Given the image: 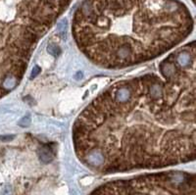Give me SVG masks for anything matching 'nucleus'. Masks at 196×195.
<instances>
[{
  "label": "nucleus",
  "instance_id": "nucleus-3",
  "mask_svg": "<svg viewBox=\"0 0 196 195\" xmlns=\"http://www.w3.org/2000/svg\"><path fill=\"white\" fill-rule=\"evenodd\" d=\"M89 195H196L195 175L169 171L107 182Z\"/></svg>",
  "mask_w": 196,
  "mask_h": 195
},
{
  "label": "nucleus",
  "instance_id": "nucleus-5",
  "mask_svg": "<svg viewBox=\"0 0 196 195\" xmlns=\"http://www.w3.org/2000/svg\"><path fill=\"white\" fill-rule=\"evenodd\" d=\"M192 1H193V2H194V1H195V0H192Z\"/></svg>",
  "mask_w": 196,
  "mask_h": 195
},
{
  "label": "nucleus",
  "instance_id": "nucleus-4",
  "mask_svg": "<svg viewBox=\"0 0 196 195\" xmlns=\"http://www.w3.org/2000/svg\"><path fill=\"white\" fill-rule=\"evenodd\" d=\"M38 71H39V72H40V69L38 68V67H35V69L34 70V72H35V73H34V75H32V78H34V77H35V76H36V75H38Z\"/></svg>",
  "mask_w": 196,
  "mask_h": 195
},
{
  "label": "nucleus",
  "instance_id": "nucleus-2",
  "mask_svg": "<svg viewBox=\"0 0 196 195\" xmlns=\"http://www.w3.org/2000/svg\"><path fill=\"white\" fill-rule=\"evenodd\" d=\"M193 29L179 0H83L74 14L77 48L95 66L123 69L176 47Z\"/></svg>",
  "mask_w": 196,
  "mask_h": 195
},
{
  "label": "nucleus",
  "instance_id": "nucleus-1",
  "mask_svg": "<svg viewBox=\"0 0 196 195\" xmlns=\"http://www.w3.org/2000/svg\"><path fill=\"white\" fill-rule=\"evenodd\" d=\"M195 42L173 52L159 73L115 82L74 123L75 153L89 170L159 169L196 156Z\"/></svg>",
  "mask_w": 196,
  "mask_h": 195
}]
</instances>
